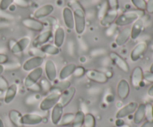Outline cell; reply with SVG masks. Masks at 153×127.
Here are the masks:
<instances>
[{
    "label": "cell",
    "mask_w": 153,
    "mask_h": 127,
    "mask_svg": "<svg viewBox=\"0 0 153 127\" xmlns=\"http://www.w3.org/2000/svg\"><path fill=\"white\" fill-rule=\"evenodd\" d=\"M69 4L73 10L74 16V29L76 34L81 35L85 32L86 28V16L85 10L77 0H70Z\"/></svg>",
    "instance_id": "cell-1"
},
{
    "label": "cell",
    "mask_w": 153,
    "mask_h": 127,
    "mask_svg": "<svg viewBox=\"0 0 153 127\" xmlns=\"http://www.w3.org/2000/svg\"><path fill=\"white\" fill-rule=\"evenodd\" d=\"M144 14V11L140 10H130V11L125 12L121 15L117 16L114 22V25L117 26H126V25L132 24L141 18Z\"/></svg>",
    "instance_id": "cell-2"
},
{
    "label": "cell",
    "mask_w": 153,
    "mask_h": 127,
    "mask_svg": "<svg viewBox=\"0 0 153 127\" xmlns=\"http://www.w3.org/2000/svg\"><path fill=\"white\" fill-rule=\"evenodd\" d=\"M61 92L56 89H50L49 94L43 98L39 105V108L43 112L51 110L58 102Z\"/></svg>",
    "instance_id": "cell-3"
},
{
    "label": "cell",
    "mask_w": 153,
    "mask_h": 127,
    "mask_svg": "<svg viewBox=\"0 0 153 127\" xmlns=\"http://www.w3.org/2000/svg\"><path fill=\"white\" fill-rule=\"evenodd\" d=\"M31 43V39L28 37H24L16 41L14 40H10L8 42V47L10 52L13 54H19L22 53Z\"/></svg>",
    "instance_id": "cell-4"
},
{
    "label": "cell",
    "mask_w": 153,
    "mask_h": 127,
    "mask_svg": "<svg viewBox=\"0 0 153 127\" xmlns=\"http://www.w3.org/2000/svg\"><path fill=\"white\" fill-rule=\"evenodd\" d=\"M43 69L42 68V67H39V68L28 72V75L24 80V86H25V88L28 89L34 84L38 83V81L43 76Z\"/></svg>",
    "instance_id": "cell-5"
},
{
    "label": "cell",
    "mask_w": 153,
    "mask_h": 127,
    "mask_svg": "<svg viewBox=\"0 0 153 127\" xmlns=\"http://www.w3.org/2000/svg\"><path fill=\"white\" fill-rule=\"evenodd\" d=\"M85 76L87 78L89 79L94 83H100V84H105L108 81V76L105 73L102 71H98L96 69H88L86 70Z\"/></svg>",
    "instance_id": "cell-6"
},
{
    "label": "cell",
    "mask_w": 153,
    "mask_h": 127,
    "mask_svg": "<svg viewBox=\"0 0 153 127\" xmlns=\"http://www.w3.org/2000/svg\"><path fill=\"white\" fill-rule=\"evenodd\" d=\"M44 62V58L43 57L40 56H33L29 59H26L23 62L22 65V70L27 72H30L32 70L41 67Z\"/></svg>",
    "instance_id": "cell-7"
},
{
    "label": "cell",
    "mask_w": 153,
    "mask_h": 127,
    "mask_svg": "<svg viewBox=\"0 0 153 127\" xmlns=\"http://www.w3.org/2000/svg\"><path fill=\"white\" fill-rule=\"evenodd\" d=\"M109 58L113 62L114 65L119 68L120 70L124 73H128L130 71L129 65H128V62L122 57L120 54H118L116 52H111L109 53Z\"/></svg>",
    "instance_id": "cell-8"
},
{
    "label": "cell",
    "mask_w": 153,
    "mask_h": 127,
    "mask_svg": "<svg viewBox=\"0 0 153 127\" xmlns=\"http://www.w3.org/2000/svg\"><path fill=\"white\" fill-rule=\"evenodd\" d=\"M137 106H138V104L137 102H130L128 104H126L125 106L121 107L116 113L117 119H123L125 117H128V116L131 115V114H134L135 110L137 109Z\"/></svg>",
    "instance_id": "cell-9"
},
{
    "label": "cell",
    "mask_w": 153,
    "mask_h": 127,
    "mask_svg": "<svg viewBox=\"0 0 153 127\" xmlns=\"http://www.w3.org/2000/svg\"><path fill=\"white\" fill-rule=\"evenodd\" d=\"M44 70L46 79L50 83H53L58 77V70L54 61L50 59H47L45 62Z\"/></svg>",
    "instance_id": "cell-10"
},
{
    "label": "cell",
    "mask_w": 153,
    "mask_h": 127,
    "mask_svg": "<svg viewBox=\"0 0 153 127\" xmlns=\"http://www.w3.org/2000/svg\"><path fill=\"white\" fill-rule=\"evenodd\" d=\"M22 24L26 28L35 32H42L44 28L43 22L34 18H25L22 20Z\"/></svg>",
    "instance_id": "cell-11"
},
{
    "label": "cell",
    "mask_w": 153,
    "mask_h": 127,
    "mask_svg": "<svg viewBox=\"0 0 153 127\" xmlns=\"http://www.w3.org/2000/svg\"><path fill=\"white\" fill-rule=\"evenodd\" d=\"M143 71L141 67L137 66L132 70L131 76H130V81L131 86L135 89H138L141 86L143 81Z\"/></svg>",
    "instance_id": "cell-12"
},
{
    "label": "cell",
    "mask_w": 153,
    "mask_h": 127,
    "mask_svg": "<svg viewBox=\"0 0 153 127\" xmlns=\"http://www.w3.org/2000/svg\"><path fill=\"white\" fill-rule=\"evenodd\" d=\"M52 37V31L51 30L42 31L35 37L32 42V46L34 48H39L43 45L46 44Z\"/></svg>",
    "instance_id": "cell-13"
},
{
    "label": "cell",
    "mask_w": 153,
    "mask_h": 127,
    "mask_svg": "<svg viewBox=\"0 0 153 127\" xmlns=\"http://www.w3.org/2000/svg\"><path fill=\"white\" fill-rule=\"evenodd\" d=\"M148 48V46L145 42H140L137 43L134 48L131 50L130 54V58L131 60L133 62H137V60L140 59L143 57V55L146 53V50Z\"/></svg>",
    "instance_id": "cell-14"
},
{
    "label": "cell",
    "mask_w": 153,
    "mask_h": 127,
    "mask_svg": "<svg viewBox=\"0 0 153 127\" xmlns=\"http://www.w3.org/2000/svg\"><path fill=\"white\" fill-rule=\"evenodd\" d=\"M43 122V117L35 113H27L22 115V123L25 126H37Z\"/></svg>",
    "instance_id": "cell-15"
},
{
    "label": "cell",
    "mask_w": 153,
    "mask_h": 127,
    "mask_svg": "<svg viewBox=\"0 0 153 127\" xmlns=\"http://www.w3.org/2000/svg\"><path fill=\"white\" fill-rule=\"evenodd\" d=\"M76 89L74 86H70L68 89H65L64 92H61L59 102L58 103L61 104L64 106V108H65L73 101V98H74L75 95H76Z\"/></svg>",
    "instance_id": "cell-16"
},
{
    "label": "cell",
    "mask_w": 153,
    "mask_h": 127,
    "mask_svg": "<svg viewBox=\"0 0 153 127\" xmlns=\"http://www.w3.org/2000/svg\"><path fill=\"white\" fill-rule=\"evenodd\" d=\"M118 16V10L108 9L104 16L100 19V25L103 27H109L111 25Z\"/></svg>",
    "instance_id": "cell-17"
},
{
    "label": "cell",
    "mask_w": 153,
    "mask_h": 127,
    "mask_svg": "<svg viewBox=\"0 0 153 127\" xmlns=\"http://www.w3.org/2000/svg\"><path fill=\"white\" fill-rule=\"evenodd\" d=\"M130 93V86L128 82L125 79H122L117 86V94L120 99L126 100Z\"/></svg>",
    "instance_id": "cell-18"
},
{
    "label": "cell",
    "mask_w": 153,
    "mask_h": 127,
    "mask_svg": "<svg viewBox=\"0 0 153 127\" xmlns=\"http://www.w3.org/2000/svg\"><path fill=\"white\" fill-rule=\"evenodd\" d=\"M55 10V7L52 4H46L41 6L34 11V18L37 19H41L49 16Z\"/></svg>",
    "instance_id": "cell-19"
},
{
    "label": "cell",
    "mask_w": 153,
    "mask_h": 127,
    "mask_svg": "<svg viewBox=\"0 0 153 127\" xmlns=\"http://www.w3.org/2000/svg\"><path fill=\"white\" fill-rule=\"evenodd\" d=\"M131 38V28L129 27H126L121 30L115 39V43L117 46H123Z\"/></svg>",
    "instance_id": "cell-20"
},
{
    "label": "cell",
    "mask_w": 153,
    "mask_h": 127,
    "mask_svg": "<svg viewBox=\"0 0 153 127\" xmlns=\"http://www.w3.org/2000/svg\"><path fill=\"white\" fill-rule=\"evenodd\" d=\"M64 106L61 104H59V103H58L52 109L50 119L52 124L55 125V126H58V123H59L63 115H64Z\"/></svg>",
    "instance_id": "cell-21"
},
{
    "label": "cell",
    "mask_w": 153,
    "mask_h": 127,
    "mask_svg": "<svg viewBox=\"0 0 153 127\" xmlns=\"http://www.w3.org/2000/svg\"><path fill=\"white\" fill-rule=\"evenodd\" d=\"M62 16L66 27L70 30L74 29V16L70 7H65L63 9Z\"/></svg>",
    "instance_id": "cell-22"
},
{
    "label": "cell",
    "mask_w": 153,
    "mask_h": 127,
    "mask_svg": "<svg viewBox=\"0 0 153 127\" xmlns=\"http://www.w3.org/2000/svg\"><path fill=\"white\" fill-rule=\"evenodd\" d=\"M146 104H138V106L134 112V116H133V122L134 124L139 125L144 120V119L146 118Z\"/></svg>",
    "instance_id": "cell-23"
},
{
    "label": "cell",
    "mask_w": 153,
    "mask_h": 127,
    "mask_svg": "<svg viewBox=\"0 0 153 127\" xmlns=\"http://www.w3.org/2000/svg\"><path fill=\"white\" fill-rule=\"evenodd\" d=\"M77 65L75 63H69L64 65L58 74V78L60 80H67V78L72 76L74 73L75 69Z\"/></svg>",
    "instance_id": "cell-24"
},
{
    "label": "cell",
    "mask_w": 153,
    "mask_h": 127,
    "mask_svg": "<svg viewBox=\"0 0 153 127\" xmlns=\"http://www.w3.org/2000/svg\"><path fill=\"white\" fill-rule=\"evenodd\" d=\"M18 92V86L16 83H13V84L10 85L7 90L5 91L4 97V104H10V103L13 102V100L16 98V95Z\"/></svg>",
    "instance_id": "cell-25"
},
{
    "label": "cell",
    "mask_w": 153,
    "mask_h": 127,
    "mask_svg": "<svg viewBox=\"0 0 153 127\" xmlns=\"http://www.w3.org/2000/svg\"><path fill=\"white\" fill-rule=\"evenodd\" d=\"M144 27L143 20L140 18L133 23L132 27L131 28V39L133 40H137L142 33Z\"/></svg>",
    "instance_id": "cell-26"
},
{
    "label": "cell",
    "mask_w": 153,
    "mask_h": 127,
    "mask_svg": "<svg viewBox=\"0 0 153 127\" xmlns=\"http://www.w3.org/2000/svg\"><path fill=\"white\" fill-rule=\"evenodd\" d=\"M65 31L62 27H58L56 28L54 34V45L58 48H61L65 40Z\"/></svg>",
    "instance_id": "cell-27"
},
{
    "label": "cell",
    "mask_w": 153,
    "mask_h": 127,
    "mask_svg": "<svg viewBox=\"0 0 153 127\" xmlns=\"http://www.w3.org/2000/svg\"><path fill=\"white\" fill-rule=\"evenodd\" d=\"M22 115L16 109H12L9 112L8 117L10 121L15 127H23L22 123Z\"/></svg>",
    "instance_id": "cell-28"
},
{
    "label": "cell",
    "mask_w": 153,
    "mask_h": 127,
    "mask_svg": "<svg viewBox=\"0 0 153 127\" xmlns=\"http://www.w3.org/2000/svg\"><path fill=\"white\" fill-rule=\"evenodd\" d=\"M39 49L43 54L51 55V56H56L60 53L59 48L55 46V45L48 44V43L42 46L41 47L39 48Z\"/></svg>",
    "instance_id": "cell-29"
},
{
    "label": "cell",
    "mask_w": 153,
    "mask_h": 127,
    "mask_svg": "<svg viewBox=\"0 0 153 127\" xmlns=\"http://www.w3.org/2000/svg\"><path fill=\"white\" fill-rule=\"evenodd\" d=\"M75 114L72 112H67L63 115L61 120L58 123V126H67L72 125L73 118H74Z\"/></svg>",
    "instance_id": "cell-30"
},
{
    "label": "cell",
    "mask_w": 153,
    "mask_h": 127,
    "mask_svg": "<svg viewBox=\"0 0 153 127\" xmlns=\"http://www.w3.org/2000/svg\"><path fill=\"white\" fill-rule=\"evenodd\" d=\"M85 115L84 112L78 111L75 114L74 118L72 123V127H83Z\"/></svg>",
    "instance_id": "cell-31"
},
{
    "label": "cell",
    "mask_w": 153,
    "mask_h": 127,
    "mask_svg": "<svg viewBox=\"0 0 153 127\" xmlns=\"http://www.w3.org/2000/svg\"><path fill=\"white\" fill-rule=\"evenodd\" d=\"M70 86H71V83L68 80H60V82H58V83L52 85V87L50 89H56V90L62 92Z\"/></svg>",
    "instance_id": "cell-32"
},
{
    "label": "cell",
    "mask_w": 153,
    "mask_h": 127,
    "mask_svg": "<svg viewBox=\"0 0 153 127\" xmlns=\"http://www.w3.org/2000/svg\"><path fill=\"white\" fill-rule=\"evenodd\" d=\"M97 121L96 117L91 113H87L85 115V119H84V127H96Z\"/></svg>",
    "instance_id": "cell-33"
},
{
    "label": "cell",
    "mask_w": 153,
    "mask_h": 127,
    "mask_svg": "<svg viewBox=\"0 0 153 127\" xmlns=\"http://www.w3.org/2000/svg\"><path fill=\"white\" fill-rule=\"evenodd\" d=\"M133 5L136 7L138 10L140 11H145L146 6V0H131Z\"/></svg>",
    "instance_id": "cell-34"
},
{
    "label": "cell",
    "mask_w": 153,
    "mask_h": 127,
    "mask_svg": "<svg viewBox=\"0 0 153 127\" xmlns=\"http://www.w3.org/2000/svg\"><path fill=\"white\" fill-rule=\"evenodd\" d=\"M14 3V0H0V10L4 11Z\"/></svg>",
    "instance_id": "cell-35"
},
{
    "label": "cell",
    "mask_w": 153,
    "mask_h": 127,
    "mask_svg": "<svg viewBox=\"0 0 153 127\" xmlns=\"http://www.w3.org/2000/svg\"><path fill=\"white\" fill-rule=\"evenodd\" d=\"M85 72H86V70L84 67L76 66V68L75 69L73 75L76 78H79V77H82V76L85 75Z\"/></svg>",
    "instance_id": "cell-36"
},
{
    "label": "cell",
    "mask_w": 153,
    "mask_h": 127,
    "mask_svg": "<svg viewBox=\"0 0 153 127\" xmlns=\"http://www.w3.org/2000/svg\"><path fill=\"white\" fill-rule=\"evenodd\" d=\"M9 84L7 80L2 76H0V91L1 92H5L8 88Z\"/></svg>",
    "instance_id": "cell-37"
},
{
    "label": "cell",
    "mask_w": 153,
    "mask_h": 127,
    "mask_svg": "<svg viewBox=\"0 0 153 127\" xmlns=\"http://www.w3.org/2000/svg\"><path fill=\"white\" fill-rule=\"evenodd\" d=\"M106 2L108 6V9L118 10V7H119V1L118 0H107Z\"/></svg>",
    "instance_id": "cell-38"
},
{
    "label": "cell",
    "mask_w": 153,
    "mask_h": 127,
    "mask_svg": "<svg viewBox=\"0 0 153 127\" xmlns=\"http://www.w3.org/2000/svg\"><path fill=\"white\" fill-rule=\"evenodd\" d=\"M14 3L19 7L26 8L29 7V1L28 0H14Z\"/></svg>",
    "instance_id": "cell-39"
},
{
    "label": "cell",
    "mask_w": 153,
    "mask_h": 127,
    "mask_svg": "<svg viewBox=\"0 0 153 127\" xmlns=\"http://www.w3.org/2000/svg\"><path fill=\"white\" fill-rule=\"evenodd\" d=\"M143 79L149 83H153V72L149 71H143Z\"/></svg>",
    "instance_id": "cell-40"
},
{
    "label": "cell",
    "mask_w": 153,
    "mask_h": 127,
    "mask_svg": "<svg viewBox=\"0 0 153 127\" xmlns=\"http://www.w3.org/2000/svg\"><path fill=\"white\" fill-rule=\"evenodd\" d=\"M145 11L149 14L153 13V0H148L146 1V6Z\"/></svg>",
    "instance_id": "cell-41"
},
{
    "label": "cell",
    "mask_w": 153,
    "mask_h": 127,
    "mask_svg": "<svg viewBox=\"0 0 153 127\" xmlns=\"http://www.w3.org/2000/svg\"><path fill=\"white\" fill-rule=\"evenodd\" d=\"M9 61V57L5 54L0 53V65H4L7 64Z\"/></svg>",
    "instance_id": "cell-42"
},
{
    "label": "cell",
    "mask_w": 153,
    "mask_h": 127,
    "mask_svg": "<svg viewBox=\"0 0 153 127\" xmlns=\"http://www.w3.org/2000/svg\"><path fill=\"white\" fill-rule=\"evenodd\" d=\"M140 127H153V120H147L142 123Z\"/></svg>",
    "instance_id": "cell-43"
},
{
    "label": "cell",
    "mask_w": 153,
    "mask_h": 127,
    "mask_svg": "<svg viewBox=\"0 0 153 127\" xmlns=\"http://www.w3.org/2000/svg\"><path fill=\"white\" fill-rule=\"evenodd\" d=\"M147 94H148V95H149V96L153 97V84L150 86V87L149 88V89H148Z\"/></svg>",
    "instance_id": "cell-44"
},
{
    "label": "cell",
    "mask_w": 153,
    "mask_h": 127,
    "mask_svg": "<svg viewBox=\"0 0 153 127\" xmlns=\"http://www.w3.org/2000/svg\"><path fill=\"white\" fill-rule=\"evenodd\" d=\"M4 65H0V76H1V74H2V73L4 72Z\"/></svg>",
    "instance_id": "cell-45"
},
{
    "label": "cell",
    "mask_w": 153,
    "mask_h": 127,
    "mask_svg": "<svg viewBox=\"0 0 153 127\" xmlns=\"http://www.w3.org/2000/svg\"><path fill=\"white\" fill-rule=\"evenodd\" d=\"M0 127H4V123H3V120H1V117H0Z\"/></svg>",
    "instance_id": "cell-46"
},
{
    "label": "cell",
    "mask_w": 153,
    "mask_h": 127,
    "mask_svg": "<svg viewBox=\"0 0 153 127\" xmlns=\"http://www.w3.org/2000/svg\"><path fill=\"white\" fill-rule=\"evenodd\" d=\"M149 71H151V72H153V62L152 63V65H151L150 68H149Z\"/></svg>",
    "instance_id": "cell-47"
},
{
    "label": "cell",
    "mask_w": 153,
    "mask_h": 127,
    "mask_svg": "<svg viewBox=\"0 0 153 127\" xmlns=\"http://www.w3.org/2000/svg\"><path fill=\"white\" fill-rule=\"evenodd\" d=\"M119 127H130V126H128V125H127V124H124V125H123V126H119Z\"/></svg>",
    "instance_id": "cell-48"
},
{
    "label": "cell",
    "mask_w": 153,
    "mask_h": 127,
    "mask_svg": "<svg viewBox=\"0 0 153 127\" xmlns=\"http://www.w3.org/2000/svg\"><path fill=\"white\" fill-rule=\"evenodd\" d=\"M152 119H153V104L152 105Z\"/></svg>",
    "instance_id": "cell-49"
}]
</instances>
